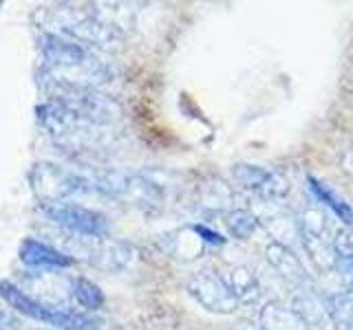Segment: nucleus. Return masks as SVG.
Returning <instances> with one entry per match:
<instances>
[{
	"mask_svg": "<svg viewBox=\"0 0 353 330\" xmlns=\"http://www.w3.org/2000/svg\"><path fill=\"white\" fill-rule=\"evenodd\" d=\"M307 190L312 194L316 201L323 205L325 209H329L331 214H334L342 225H353V207L349 205L347 198H342L334 187L314 179V176H309L307 179Z\"/></svg>",
	"mask_w": 353,
	"mask_h": 330,
	"instance_id": "nucleus-13",
	"label": "nucleus"
},
{
	"mask_svg": "<svg viewBox=\"0 0 353 330\" xmlns=\"http://www.w3.org/2000/svg\"><path fill=\"white\" fill-rule=\"evenodd\" d=\"M265 258H268V262L272 264V269L279 273V278L285 280L287 284H292V286L309 284L307 269L303 267L301 258H298L287 245L272 242V245H268V249H265Z\"/></svg>",
	"mask_w": 353,
	"mask_h": 330,
	"instance_id": "nucleus-11",
	"label": "nucleus"
},
{
	"mask_svg": "<svg viewBox=\"0 0 353 330\" xmlns=\"http://www.w3.org/2000/svg\"><path fill=\"white\" fill-rule=\"evenodd\" d=\"M31 183L42 203H64L71 196L95 190L93 179L53 163H38L31 170Z\"/></svg>",
	"mask_w": 353,
	"mask_h": 330,
	"instance_id": "nucleus-6",
	"label": "nucleus"
},
{
	"mask_svg": "<svg viewBox=\"0 0 353 330\" xmlns=\"http://www.w3.org/2000/svg\"><path fill=\"white\" fill-rule=\"evenodd\" d=\"M0 297L14 308V311L27 315L31 319L42 324H49L51 328L58 330H99V324L93 317H88L84 313H75V311H66L62 306H53L47 302L33 300L29 297L20 286L11 284L9 280L0 282Z\"/></svg>",
	"mask_w": 353,
	"mask_h": 330,
	"instance_id": "nucleus-3",
	"label": "nucleus"
},
{
	"mask_svg": "<svg viewBox=\"0 0 353 330\" xmlns=\"http://www.w3.org/2000/svg\"><path fill=\"white\" fill-rule=\"evenodd\" d=\"M40 212L51 223L64 227L73 236L88 240H104L108 236V220L104 214L77 203H40Z\"/></svg>",
	"mask_w": 353,
	"mask_h": 330,
	"instance_id": "nucleus-7",
	"label": "nucleus"
},
{
	"mask_svg": "<svg viewBox=\"0 0 353 330\" xmlns=\"http://www.w3.org/2000/svg\"><path fill=\"white\" fill-rule=\"evenodd\" d=\"M228 284H230L232 293L236 295L239 304H248V306L259 304L261 295H263L261 282L256 278V273H254L250 267H243V264L232 267L228 273Z\"/></svg>",
	"mask_w": 353,
	"mask_h": 330,
	"instance_id": "nucleus-15",
	"label": "nucleus"
},
{
	"mask_svg": "<svg viewBox=\"0 0 353 330\" xmlns=\"http://www.w3.org/2000/svg\"><path fill=\"white\" fill-rule=\"evenodd\" d=\"M298 238H301L309 260H312V264L320 273H329L338 269V256L334 247L336 234L331 231L327 214L323 209L309 207L298 218Z\"/></svg>",
	"mask_w": 353,
	"mask_h": 330,
	"instance_id": "nucleus-5",
	"label": "nucleus"
},
{
	"mask_svg": "<svg viewBox=\"0 0 353 330\" xmlns=\"http://www.w3.org/2000/svg\"><path fill=\"white\" fill-rule=\"evenodd\" d=\"M232 176H234L239 187L256 194L259 198H263V201H268V203L281 201V198H285L292 190L290 179H287L283 172L263 168V165L241 163L232 170Z\"/></svg>",
	"mask_w": 353,
	"mask_h": 330,
	"instance_id": "nucleus-9",
	"label": "nucleus"
},
{
	"mask_svg": "<svg viewBox=\"0 0 353 330\" xmlns=\"http://www.w3.org/2000/svg\"><path fill=\"white\" fill-rule=\"evenodd\" d=\"M232 203H234V192L228 183L212 181L203 187V207L214 212H232Z\"/></svg>",
	"mask_w": 353,
	"mask_h": 330,
	"instance_id": "nucleus-20",
	"label": "nucleus"
},
{
	"mask_svg": "<svg viewBox=\"0 0 353 330\" xmlns=\"http://www.w3.org/2000/svg\"><path fill=\"white\" fill-rule=\"evenodd\" d=\"M188 293L194 297V302L214 315H232L239 311V300L232 293L225 278H221L214 271H199L185 284Z\"/></svg>",
	"mask_w": 353,
	"mask_h": 330,
	"instance_id": "nucleus-8",
	"label": "nucleus"
},
{
	"mask_svg": "<svg viewBox=\"0 0 353 330\" xmlns=\"http://www.w3.org/2000/svg\"><path fill=\"white\" fill-rule=\"evenodd\" d=\"M9 322V317H7V313H3L0 311V328H5V324Z\"/></svg>",
	"mask_w": 353,
	"mask_h": 330,
	"instance_id": "nucleus-23",
	"label": "nucleus"
},
{
	"mask_svg": "<svg viewBox=\"0 0 353 330\" xmlns=\"http://www.w3.org/2000/svg\"><path fill=\"white\" fill-rule=\"evenodd\" d=\"M292 311L303 319V322L312 328V330H329L334 328L329 319V313L325 308V302H320L318 297L312 293H298L292 302Z\"/></svg>",
	"mask_w": 353,
	"mask_h": 330,
	"instance_id": "nucleus-14",
	"label": "nucleus"
},
{
	"mask_svg": "<svg viewBox=\"0 0 353 330\" xmlns=\"http://www.w3.org/2000/svg\"><path fill=\"white\" fill-rule=\"evenodd\" d=\"M38 124L49 132V135L64 146L71 148H84L104 139V132H99L106 126H97L69 113L66 108L58 106L55 102H44L36 108Z\"/></svg>",
	"mask_w": 353,
	"mask_h": 330,
	"instance_id": "nucleus-4",
	"label": "nucleus"
},
{
	"mask_svg": "<svg viewBox=\"0 0 353 330\" xmlns=\"http://www.w3.org/2000/svg\"><path fill=\"white\" fill-rule=\"evenodd\" d=\"M342 165H345V172L353 179V148L349 150V154L345 157V163H342Z\"/></svg>",
	"mask_w": 353,
	"mask_h": 330,
	"instance_id": "nucleus-22",
	"label": "nucleus"
},
{
	"mask_svg": "<svg viewBox=\"0 0 353 330\" xmlns=\"http://www.w3.org/2000/svg\"><path fill=\"white\" fill-rule=\"evenodd\" d=\"M135 247L128 245V242H121V240H95V245L88 253V260L91 264L99 269H106V271H121L126 269L128 264L135 260Z\"/></svg>",
	"mask_w": 353,
	"mask_h": 330,
	"instance_id": "nucleus-12",
	"label": "nucleus"
},
{
	"mask_svg": "<svg viewBox=\"0 0 353 330\" xmlns=\"http://www.w3.org/2000/svg\"><path fill=\"white\" fill-rule=\"evenodd\" d=\"M225 227L232 238L250 240L259 231L261 223H259V216H254L248 209H232V212L225 214Z\"/></svg>",
	"mask_w": 353,
	"mask_h": 330,
	"instance_id": "nucleus-18",
	"label": "nucleus"
},
{
	"mask_svg": "<svg viewBox=\"0 0 353 330\" xmlns=\"http://www.w3.org/2000/svg\"><path fill=\"white\" fill-rule=\"evenodd\" d=\"M192 231L201 238V242H205V245H212V247H221L225 245V238L219 234V231L210 229L208 225H192Z\"/></svg>",
	"mask_w": 353,
	"mask_h": 330,
	"instance_id": "nucleus-21",
	"label": "nucleus"
},
{
	"mask_svg": "<svg viewBox=\"0 0 353 330\" xmlns=\"http://www.w3.org/2000/svg\"><path fill=\"white\" fill-rule=\"evenodd\" d=\"M40 51L44 62H47V75L58 82L95 88L113 77V71L102 60L95 58L93 49L84 47L80 42L66 40L53 31L40 33Z\"/></svg>",
	"mask_w": 353,
	"mask_h": 330,
	"instance_id": "nucleus-1",
	"label": "nucleus"
},
{
	"mask_svg": "<svg viewBox=\"0 0 353 330\" xmlns=\"http://www.w3.org/2000/svg\"><path fill=\"white\" fill-rule=\"evenodd\" d=\"M259 330H312L292 308L265 304L259 313Z\"/></svg>",
	"mask_w": 353,
	"mask_h": 330,
	"instance_id": "nucleus-16",
	"label": "nucleus"
},
{
	"mask_svg": "<svg viewBox=\"0 0 353 330\" xmlns=\"http://www.w3.org/2000/svg\"><path fill=\"white\" fill-rule=\"evenodd\" d=\"M73 297L82 308H86V311H99L106 302L104 291L86 278L73 280Z\"/></svg>",
	"mask_w": 353,
	"mask_h": 330,
	"instance_id": "nucleus-19",
	"label": "nucleus"
},
{
	"mask_svg": "<svg viewBox=\"0 0 353 330\" xmlns=\"http://www.w3.org/2000/svg\"><path fill=\"white\" fill-rule=\"evenodd\" d=\"M325 308H327L334 328L353 330V291L331 293L325 300Z\"/></svg>",
	"mask_w": 353,
	"mask_h": 330,
	"instance_id": "nucleus-17",
	"label": "nucleus"
},
{
	"mask_svg": "<svg viewBox=\"0 0 353 330\" xmlns=\"http://www.w3.org/2000/svg\"><path fill=\"white\" fill-rule=\"evenodd\" d=\"M20 262L36 271H62L73 267V258L36 238H25L18 253Z\"/></svg>",
	"mask_w": 353,
	"mask_h": 330,
	"instance_id": "nucleus-10",
	"label": "nucleus"
},
{
	"mask_svg": "<svg viewBox=\"0 0 353 330\" xmlns=\"http://www.w3.org/2000/svg\"><path fill=\"white\" fill-rule=\"evenodd\" d=\"M47 25L53 27V33L80 42L88 49H117L121 44V36L119 31L110 25V22H104L95 18L93 14H88L84 9L77 7H55L49 11V20Z\"/></svg>",
	"mask_w": 353,
	"mask_h": 330,
	"instance_id": "nucleus-2",
	"label": "nucleus"
}]
</instances>
